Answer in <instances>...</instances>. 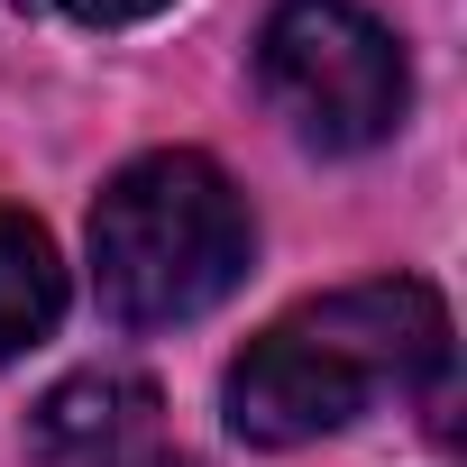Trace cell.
<instances>
[{
  "label": "cell",
  "mask_w": 467,
  "mask_h": 467,
  "mask_svg": "<svg viewBox=\"0 0 467 467\" xmlns=\"http://www.w3.org/2000/svg\"><path fill=\"white\" fill-rule=\"evenodd\" d=\"M421 385H449V303L421 275H367L266 321L229 358L220 412L248 449H303Z\"/></svg>",
  "instance_id": "obj_1"
},
{
  "label": "cell",
  "mask_w": 467,
  "mask_h": 467,
  "mask_svg": "<svg viewBox=\"0 0 467 467\" xmlns=\"http://www.w3.org/2000/svg\"><path fill=\"white\" fill-rule=\"evenodd\" d=\"M257 220L202 147H156L119 165L92 202V285L119 330H174L248 285Z\"/></svg>",
  "instance_id": "obj_2"
},
{
  "label": "cell",
  "mask_w": 467,
  "mask_h": 467,
  "mask_svg": "<svg viewBox=\"0 0 467 467\" xmlns=\"http://www.w3.org/2000/svg\"><path fill=\"white\" fill-rule=\"evenodd\" d=\"M257 92L275 101V119L303 147L358 156L403 129L412 65H403L394 28L358 0H275L257 28Z\"/></svg>",
  "instance_id": "obj_3"
},
{
  "label": "cell",
  "mask_w": 467,
  "mask_h": 467,
  "mask_svg": "<svg viewBox=\"0 0 467 467\" xmlns=\"http://www.w3.org/2000/svg\"><path fill=\"white\" fill-rule=\"evenodd\" d=\"M28 449L47 467H202L183 449H165V394L129 367H92V376H65L37 421H28Z\"/></svg>",
  "instance_id": "obj_4"
},
{
  "label": "cell",
  "mask_w": 467,
  "mask_h": 467,
  "mask_svg": "<svg viewBox=\"0 0 467 467\" xmlns=\"http://www.w3.org/2000/svg\"><path fill=\"white\" fill-rule=\"evenodd\" d=\"M56 321H65V257L47 239V220L0 202V367L28 358Z\"/></svg>",
  "instance_id": "obj_5"
},
{
  "label": "cell",
  "mask_w": 467,
  "mask_h": 467,
  "mask_svg": "<svg viewBox=\"0 0 467 467\" xmlns=\"http://www.w3.org/2000/svg\"><path fill=\"white\" fill-rule=\"evenodd\" d=\"M56 10H74L83 28H138V19L174 10V0H56Z\"/></svg>",
  "instance_id": "obj_6"
}]
</instances>
